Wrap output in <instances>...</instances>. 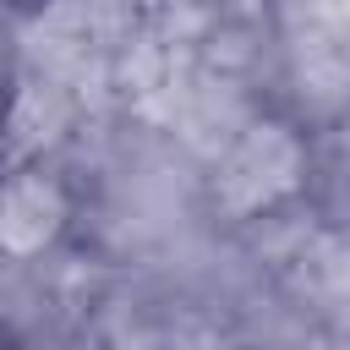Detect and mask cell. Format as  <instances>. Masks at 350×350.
Masks as SVG:
<instances>
[{"mask_svg": "<svg viewBox=\"0 0 350 350\" xmlns=\"http://www.w3.org/2000/svg\"><path fill=\"white\" fill-rule=\"evenodd\" d=\"M312 273H317V284H323L334 301H350V230L323 235V241L312 246Z\"/></svg>", "mask_w": 350, "mask_h": 350, "instance_id": "277c9868", "label": "cell"}, {"mask_svg": "<svg viewBox=\"0 0 350 350\" xmlns=\"http://www.w3.org/2000/svg\"><path fill=\"white\" fill-rule=\"evenodd\" d=\"M301 170H306V153L295 142L290 126L279 120H257L235 137V148L219 159V175H213V202L235 219H252L273 202H284L295 186H301Z\"/></svg>", "mask_w": 350, "mask_h": 350, "instance_id": "6da1fadb", "label": "cell"}, {"mask_svg": "<svg viewBox=\"0 0 350 350\" xmlns=\"http://www.w3.org/2000/svg\"><path fill=\"white\" fill-rule=\"evenodd\" d=\"M66 191L44 170H22L0 180V252L5 257H38L60 230H66Z\"/></svg>", "mask_w": 350, "mask_h": 350, "instance_id": "7a4b0ae2", "label": "cell"}, {"mask_svg": "<svg viewBox=\"0 0 350 350\" xmlns=\"http://www.w3.org/2000/svg\"><path fill=\"white\" fill-rule=\"evenodd\" d=\"M5 131H11V148H16V153H44V148L66 131V98H60L55 88L27 82V88L11 98Z\"/></svg>", "mask_w": 350, "mask_h": 350, "instance_id": "3957f363", "label": "cell"}]
</instances>
